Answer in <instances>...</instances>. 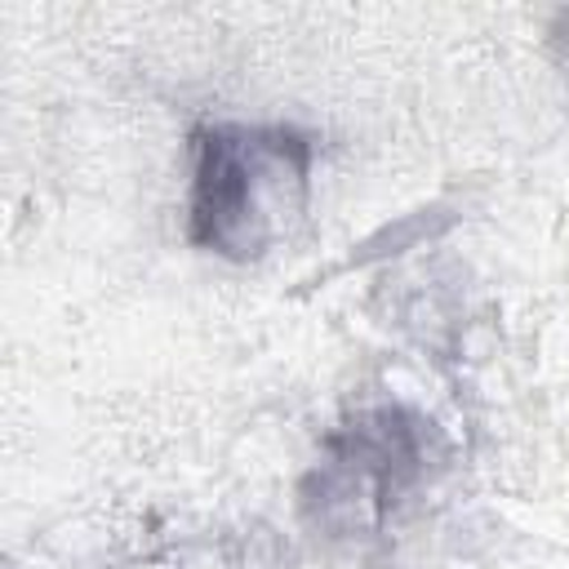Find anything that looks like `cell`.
Here are the masks:
<instances>
[{"instance_id": "obj_2", "label": "cell", "mask_w": 569, "mask_h": 569, "mask_svg": "<svg viewBox=\"0 0 569 569\" xmlns=\"http://www.w3.org/2000/svg\"><path fill=\"white\" fill-rule=\"evenodd\" d=\"M440 458L436 427L405 405H373L338 422L302 480V511L316 529L356 538L382 529L418 493Z\"/></svg>"}, {"instance_id": "obj_3", "label": "cell", "mask_w": 569, "mask_h": 569, "mask_svg": "<svg viewBox=\"0 0 569 569\" xmlns=\"http://www.w3.org/2000/svg\"><path fill=\"white\" fill-rule=\"evenodd\" d=\"M551 40L569 53V9H560V13H556V22H551Z\"/></svg>"}, {"instance_id": "obj_1", "label": "cell", "mask_w": 569, "mask_h": 569, "mask_svg": "<svg viewBox=\"0 0 569 569\" xmlns=\"http://www.w3.org/2000/svg\"><path fill=\"white\" fill-rule=\"evenodd\" d=\"M316 138L298 124L209 120L191 133L187 240L227 262L262 258L302 213Z\"/></svg>"}]
</instances>
